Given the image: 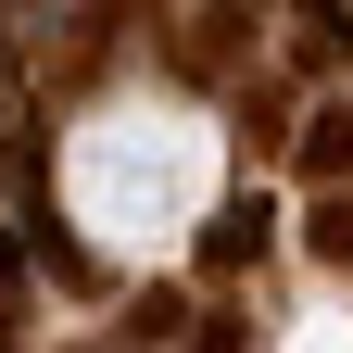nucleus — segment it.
<instances>
[{"mask_svg": "<svg viewBox=\"0 0 353 353\" xmlns=\"http://www.w3.org/2000/svg\"><path fill=\"white\" fill-rule=\"evenodd\" d=\"M303 176H316V202L341 190V176H353V101H316V114H303V152H290Z\"/></svg>", "mask_w": 353, "mask_h": 353, "instance_id": "2", "label": "nucleus"}, {"mask_svg": "<svg viewBox=\"0 0 353 353\" xmlns=\"http://www.w3.org/2000/svg\"><path fill=\"white\" fill-rule=\"evenodd\" d=\"M303 252H328V265H353V190H328L316 214H303Z\"/></svg>", "mask_w": 353, "mask_h": 353, "instance_id": "3", "label": "nucleus"}, {"mask_svg": "<svg viewBox=\"0 0 353 353\" xmlns=\"http://www.w3.org/2000/svg\"><path fill=\"white\" fill-rule=\"evenodd\" d=\"M265 252H278V202H228V214H214V228H202V265H214V278H228V265H265Z\"/></svg>", "mask_w": 353, "mask_h": 353, "instance_id": "1", "label": "nucleus"}]
</instances>
